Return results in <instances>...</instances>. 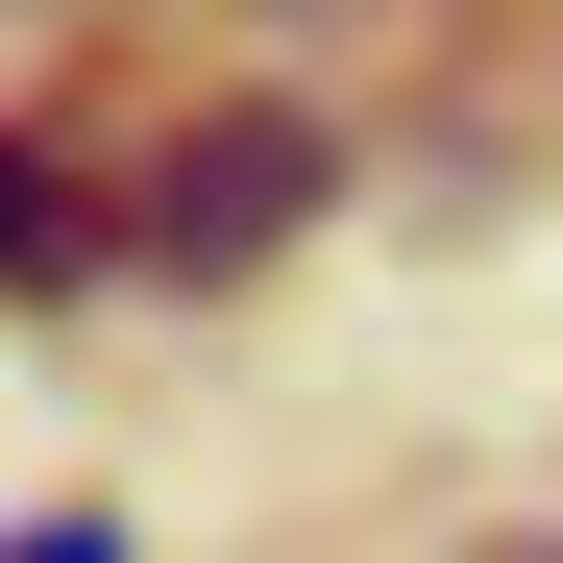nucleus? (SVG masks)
<instances>
[{"label": "nucleus", "mask_w": 563, "mask_h": 563, "mask_svg": "<svg viewBox=\"0 0 563 563\" xmlns=\"http://www.w3.org/2000/svg\"><path fill=\"white\" fill-rule=\"evenodd\" d=\"M0 563H123V539H99V515H49V539H0Z\"/></svg>", "instance_id": "7ed1b4c3"}, {"label": "nucleus", "mask_w": 563, "mask_h": 563, "mask_svg": "<svg viewBox=\"0 0 563 563\" xmlns=\"http://www.w3.org/2000/svg\"><path fill=\"white\" fill-rule=\"evenodd\" d=\"M319 197H343V123L319 99H197L147 147V197H123V269H147V295H245Z\"/></svg>", "instance_id": "f257e3e1"}, {"label": "nucleus", "mask_w": 563, "mask_h": 563, "mask_svg": "<svg viewBox=\"0 0 563 563\" xmlns=\"http://www.w3.org/2000/svg\"><path fill=\"white\" fill-rule=\"evenodd\" d=\"M99 269H123V172L0 123V295H99Z\"/></svg>", "instance_id": "f03ea898"}, {"label": "nucleus", "mask_w": 563, "mask_h": 563, "mask_svg": "<svg viewBox=\"0 0 563 563\" xmlns=\"http://www.w3.org/2000/svg\"><path fill=\"white\" fill-rule=\"evenodd\" d=\"M515 563H563V539H515Z\"/></svg>", "instance_id": "20e7f679"}]
</instances>
